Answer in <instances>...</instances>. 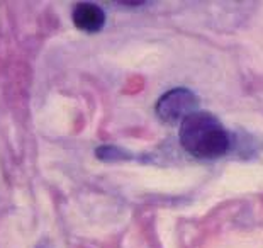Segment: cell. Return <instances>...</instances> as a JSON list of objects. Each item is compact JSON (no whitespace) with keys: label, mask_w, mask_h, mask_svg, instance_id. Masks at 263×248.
Returning <instances> with one entry per match:
<instances>
[{"label":"cell","mask_w":263,"mask_h":248,"mask_svg":"<svg viewBox=\"0 0 263 248\" xmlns=\"http://www.w3.org/2000/svg\"><path fill=\"white\" fill-rule=\"evenodd\" d=\"M180 143L195 158H219L229 150V134L222 122L207 111H195L180 124Z\"/></svg>","instance_id":"1"},{"label":"cell","mask_w":263,"mask_h":248,"mask_svg":"<svg viewBox=\"0 0 263 248\" xmlns=\"http://www.w3.org/2000/svg\"><path fill=\"white\" fill-rule=\"evenodd\" d=\"M95 155H97L99 160H104V162H119V160L129 158V153H126L124 150L117 148L114 145L99 146V148L95 150Z\"/></svg>","instance_id":"4"},{"label":"cell","mask_w":263,"mask_h":248,"mask_svg":"<svg viewBox=\"0 0 263 248\" xmlns=\"http://www.w3.org/2000/svg\"><path fill=\"white\" fill-rule=\"evenodd\" d=\"M197 102L199 100L192 90L177 87L161 95L156 102L155 111L161 121L173 126V124H182L183 119H187L192 112H195Z\"/></svg>","instance_id":"2"},{"label":"cell","mask_w":263,"mask_h":248,"mask_svg":"<svg viewBox=\"0 0 263 248\" xmlns=\"http://www.w3.org/2000/svg\"><path fill=\"white\" fill-rule=\"evenodd\" d=\"M37 248H46V246H44V245H41V246H37Z\"/></svg>","instance_id":"5"},{"label":"cell","mask_w":263,"mask_h":248,"mask_svg":"<svg viewBox=\"0 0 263 248\" xmlns=\"http://www.w3.org/2000/svg\"><path fill=\"white\" fill-rule=\"evenodd\" d=\"M71 19H73V24L83 32H99L105 24V12L99 5L95 4H88V2H82L77 4L73 12H71Z\"/></svg>","instance_id":"3"}]
</instances>
